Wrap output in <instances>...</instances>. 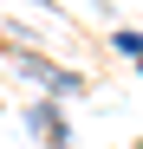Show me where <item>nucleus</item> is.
<instances>
[{
  "label": "nucleus",
  "mask_w": 143,
  "mask_h": 149,
  "mask_svg": "<svg viewBox=\"0 0 143 149\" xmlns=\"http://www.w3.org/2000/svg\"><path fill=\"white\" fill-rule=\"evenodd\" d=\"M33 123H39V136H52V143L65 149V123H59V110H52V104H39V110H33Z\"/></svg>",
  "instance_id": "f257e3e1"
}]
</instances>
